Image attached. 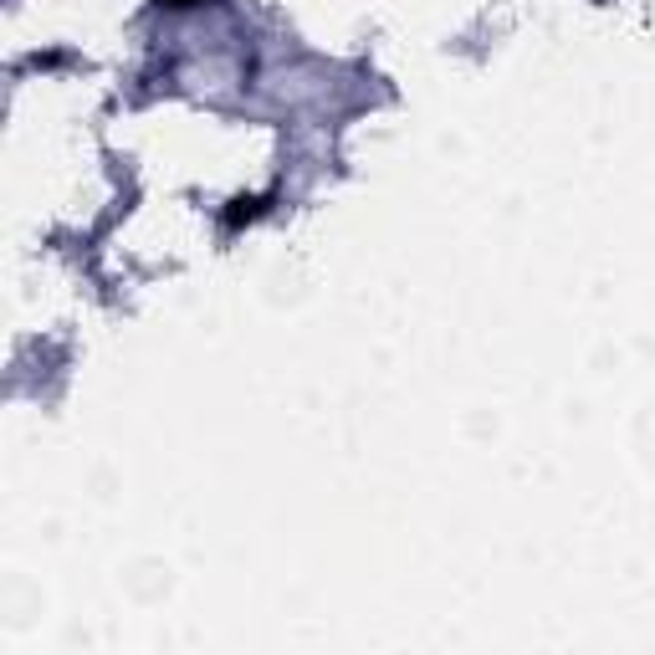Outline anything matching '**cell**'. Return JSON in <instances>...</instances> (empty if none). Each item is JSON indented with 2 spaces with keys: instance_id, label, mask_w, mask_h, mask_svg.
Here are the masks:
<instances>
[{
  "instance_id": "cell-1",
  "label": "cell",
  "mask_w": 655,
  "mask_h": 655,
  "mask_svg": "<svg viewBox=\"0 0 655 655\" xmlns=\"http://www.w3.org/2000/svg\"><path fill=\"white\" fill-rule=\"evenodd\" d=\"M261 205H267L261 195H236V200L221 210V226H226V231H241L246 221H256V215H261Z\"/></svg>"
},
{
  "instance_id": "cell-2",
  "label": "cell",
  "mask_w": 655,
  "mask_h": 655,
  "mask_svg": "<svg viewBox=\"0 0 655 655\" xmlns=\"http://www.w3.org/2000/svg\"><path fill=\"white\" fill-rule=\"evenodd\" d=\"M159 6H174V11H185V6H200V0H159Z\"/></svg>"
}]
</instances>
